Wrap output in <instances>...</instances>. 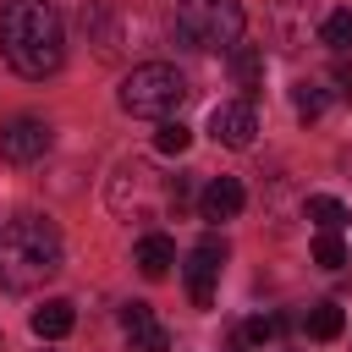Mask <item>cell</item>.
<instances>
[{"label":"cell","instance_id":"cell-5","mask_svg":"<svg viewBox=\"0 0 352 352\" xmlns=\"http://www.w3.org/2000/svg\"><path fill=\"white\" fill-rule=\"evenodd\" d=\"M110 209L116 214H132V220H154L160 209H170V182H160L148 165L126 160L110 176Z\"/></svg>","mask_w":352,"mask_h":352},{"label":"cell","instance_id":"cell-14","mask_svg":"<svg viewBox=\"0 0 352 352\" xmlns=\"http://www.w3.org/2000/svg\"><path fill=\"white\" fill-rule=\"evenodd\" d=\"M231 77H236V88L253 99L258 82H264V50H258V44H236V50H231Z\"/></svg>","mask_w":352,"mask_h":352},{"label":"cell","instance_id":"cell-18","mask_svg":"<svg viewBox=\"0 0 352 352\" xmlns=\"http://www.w3.org/2000/svg\"><path fill=\"white\" fill-rule=\"evenodd\" d=\"M314 264H324V270H341V264H346L341 231H319V236H314Z\"/></svg>","mask_w":352,"mask_h":352},{"label":"cell","instance_id":"cell-12","mask_svg":"<svg viewBox=\"0 0 352 352\" xmlns=\"http://www.w3.org/2000/svg\"><path fill=\"white\" fill-rule=\"evenodd\" d=\"M72 324H77V308H72L66 297H44V302L33 308V336H44V341L72 336Z\"/></svg>","mask_w":352,"mask_h":352},{"label":"cell","instance_id":"cell-11","mask_svg":"<svg viewBox=\"0 0 352 352\" xmlns=\"http://www.w3.org/2000/svg\"><path fill=\"white\" fill-rule=\"evenodd\" d=\"M132 264H138L148 280H160V275H170V264H176V242H170L165 231H148V236H138Z\"/></svg>","mask_w":352,"mask_h":352},{"label":"cell","instance_id":"cell-1","mask_svg":"<svg viewBox=\"0 0 352 352\" xmlns=\"http://www.w3.org/2000/svg\"><path fill=\"white\" fill-rule=\"evenodd\" d=\"M0 55L16 77L44 82L66 60V28L50 0H6L0 6Z\"/></svg>","mask_w":352,"mask_h":352},{"label":"cell","instance_id":"cell-15","mask_svg":"<svg viewBox=\"0 0 352 352\" xmlns=\"http://www.w3.org/2000/svg\"><path fill=\"white\" fill-rule=\"evenodd\" d=\"M302 214H308L319 231H341V226H346V204H341V198H330V192H314V198L302 204Z\"/></svg>","mask_w":352,"mask_h":352},{"label":"cell","instance_id":"cell-7","mask_svg":"<svg viewBox=\"0 0 352 352\" xmlns=\"http://www.w3.org/2000/svg\"><path fill=\"white\" fill-rule=\"evenodd\" d=\"M220 264H226V242H214V236H204L192 253H187V297H192V308H209L214 302V280H220Z\"/></svg>","mask_w":352,"mask_h":352},{"label":"cell","instance_id":"cell-10","mask_svg":"<svg viewBox=\"0 0 352 352\" xmlns=\"http://www.w3.org/2000/svg\"><path fill=\"white\" fill-rule=\"evenodd\" d=\"M242 204H248V187L236 176H209V187L198 192V214L204 220H236Z\"/></svg>","mask_w":352,"mask_h":352},{"label":"cell","instance_id":"cell-8","mask_svg":"<svg viewBox=\"0 0 352 352\" xmlns=\"http://www.w3.org/2000/svg\"><path fill=\"white\" fill-rule=\"evenodd\" d=\"M258 132V116H253V99H231V104H214L209 110V138L226 143V148H248Z\"/></svg>","mask_w":352,"mask_h":352},{"label":"cell","instance_id":"cell-2","mask_svg":"<svg viewBox=\"0 0 352 352\" xmlns=\"http://www.w3.org/2000/svg\"><path fill=\"white\" fill-rule=\"evenodd\" d=\"M66 270V242L50 214H11L0 226V286L6 292H33Z\"/></svg>","mask_w":352,"mask_h":352},{"label":"cell","instance_id":"cell-19","mask_svg":"<svg viewBox=\"0 0 352 352\" xmlns=\"http://www.w3.org/2000/svg\"><path fill=\"white\" fill-rule=\"evenodd\" d=\"M187 143H192V132L170 116V121H160V132H154V148L160 154H187Z\"/></svg>","mask_w":352,"mask_h":352},{"label":"cell","instance_id":"cell-3","mask_svg":"<svg viewBox=\"0 0 352 352\" xmlns=\"http://www.w3.org/2000/svg\"><path fill=\"white\" fill-rule=\"evenodd\" d=\"M187 77L176 72V66H165V60H143V66H132L126 77H121V88H116V99H121V110L126 116H143V121H170L182 104H187Z\"/></svg>","mask_w":352,"mask_h":352},{"label":"cell","instance_id":"cell-4","mask_svg":"<svg viewBox=\"0 0 352 352\" xmlns=\"http://www.w3.org/2000/svg\"><path fill=\"white\" fill-rule=\"evenodd\" d=\"M242 6L236 0H176V16H170V28H176V38L187 44V50H204V55H231L236 44H242Z\"/></svg>","mask_w":352,"mask_h":352},{"label":"cell","instance_id":"cell-17","mask_svg":"<svg viewBox=\"0 0 352 352\" xmlns=\"http://www.w3.org/2000/svg\"><path fill=\"white\" fill-rule=\"evenodd\" d=\"M319 38L336 50V55H346L352 50V6H341V11H330L324 22H319Z\"/></svg>","mask_w":352,"mask_h":352},{"label":"cell","instance_id":"cell-20","mask_svg":"<svg viewBox=\"0 0 352 352\" xmlns=\"http://www.w3.org/2000/svg\"><path fill=\"white\" fill-rule=\"evenodd\" d=\"M280 330H286V319H280V314H253V319L242 324V336H248L253 346H264V341H275Z\"/></svg>","mask_w":352,"mask_h":352},{"label":"cell","instance_id":"cell-13","mask_svg":"<svg viewBox=\"0 0 352 352\" xmlns=\"http://www.w3.org/2000/svg\"><path fill=\"white\" fill-rule=\"evenodd\" d=\"M341 330H346V314H341V302H330V297L302 314V336H308V341H336Z\"/></svg>","mask_w":352,"mask_h":352},{"label":"cell","instance_id":"cell-6","mask_svg":"<svg viewBox=\"0 0 352 352\" xmlns=\"http://www.w3.org/2000/svg\"><path fill=\"white\" fill-rule=\"evenodd\" d=\"M50 143H55V132L44 116H11L0 126V160H11V165H38L50 154Z\"/></svg>","mask_w":352,"mask_h":352},{"label":"cell","instance_id":"cell-21","mask_svg":"<svg viewBox=\"0 0 352 352\" xmlns=\"http://www.w3.org/2000/svg\"><path fill=\"white\" fill-rule=\"evenodd\" d=\"M336 88H341V99H352V66H346V60L336 66Z\"/></svg>","mask_w":352,"mask_h":352},{"label":"cell","instance_id":"cell-9","mask_svg":"<svg viewBox=\"0 0 352 352\" xmlns=\"http://www.w3.org/2000/svg\"><path fill=\"white\" fill-rule=\"evenodd\" d=\"M121 324H126L132 352H170V330L154 319L148 302H126V308H121Z\"/></svg>","mask_w":352,"mask_h":352},{"label":"cell","instance_id":"cell-16","mask_svg":"<svg viewBox=\"0 0 352 352\" xmlns=\"http://www.w3.org/2000/svg\"><path fill=\"white\" fill-rule=\"evenodd\" d=\"M292 104H297V116H302V121H319V116H324V104H330V94H324V82L302 77V82H292Z\"/></svg>","mask_w":352,"mask_h":352}]
</instances>
